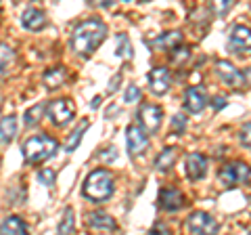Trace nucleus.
I'll use <instances>...</instances> for the list:
<instances>
[{
    "mask_svg": "<svg viewBox=\"0 0 251 235\" xmlns=\"http://www.w3.org/2000/svg\"><path fill=\"white\" fill-rule=\"evenodd\" d=\"M230 6H232L230 0H218V2H216V11H218L220 15H224L226 11L230 9Z\"/></svg>",
    "mask_w": 251,
    "mask_h": 235,
    "instance_id": "obj_33",
    "label": "nucleus"
},
{
    "mask_svg": "<svg viewBox=\"0 0 251 235\" xmlns=\"http://www.w3.org/2000/svg\"><path fill=\"white\" fill-rule=\"evenodd\" d=\"M65 80H67V69L65 67H52L42 76V82H44V86L49 90L59 88V86H63Z\"/></svg>",
    "mask_w": 251,
    "mask_h": 235,
    "instance_id": "obj_18",
    "label": "nucleus"
},
{
    "mask_svg": "<svg viewBox=\"0 0 251 235\" xmlns=\"http://www.w3.org/2000/svg\"><path fill=\"white\" fill-rule=\"evenodd\" d=\"M207 105V92L203 86H188L184 92V107L191 114H201Z\"/></svg>",
    "mask_w": 251,
    "mask_h": 235,
    "instance_id": "obj_10",
    "label": "nucleus"
},
{
    "mask_svg": "<svg viewBox=\"0 0 251 235\" xmlns=\"http://www.w3.org/2000/svg\"><path fill=\"white\" fill-rule=\"evenodd\" d=\"M224 105H226V99H224V97H216V99H214V107H216V109H222Z\"/></svg>",
    "mask_w": 251,
    "mask_h": 235,
    "instance_id": "obj_34",
    "label": "nucleus"
},
{
    "mask_svg": "<svg viewBox=\"0 0 251 235\" xmlns=\"http://www.w3.org/2000/svg\"><path fill=\"white\" fill-rule=\"evenodd\" d=\"M147 235H170V229H168L166 223H155Z\"/></svg>",
    "mask_w": 251,
    "mask_h": 235,
    "instance_id": "obj_32",
    "label": "nucleus"
},
{
    "mask_svg": "<svg viewBox=\"0 0 251 235\" xmlns=\"http://www.w3.org/2000/svg\"><path fill=\"white\" fill-rule=\"evenodd\" d=\"M249 166L247 164H243V162H230V164H226V166L220 170V181L226 183L228 187H234V185H241V183H245L247 178H249Z\"/></svg>",
    "mask_w": 251,
    "mask_h": 235,
    "instance_id": "obj_5",
    "label": "nucleus"
},
{
    "mask_svg": "<svg viewBox=\"0 0 251 235\" xmlns=\"http://www.w3.org/2000/svg\"><path fill=\"white\" fill-rule=\"evenodd\" d=\"M107 36V26L100 19H86L74 29L72 34V49L80 57H90L100 46Z\"/></svg>",
    "mask_w": 251,
    "mask_h": 235,
    "instance_id": "obj_1",
    "label": "nucleus"
},
{
    "mask_svg": "<svg viewBox=\"0 0 251 235\" xmlns=\"http://www.w3.org/2000/svg\"><path fill=\"white\" fill-rule=\"evenodd\" d=\"M38 178L44 183V185H52L54 183V170H50V168H44V170H40L38 172Z\"/></svg>",
    "mask_w": 251,
    "mask_h": 235,
    "instance_id": "obj_31",
    "label": "nucleus"
},
{
    "mask_svg": "<svg viewBox=\"0 0 251 235\" xmlns=\"http://www.w3.org/2000/svg\"><path fill=\"white\" fill-rule=\"evenodd\" d=\"M46 112H49V118L52 120V124L63 126V124H67L74 118L75 107L69 99H57V101H50V105L46 107Z\"/></svg>",
    "mask_w": 251,
    "mask_h": 235,
    "instance_id": "obj_6",
    "label": "nucleus"
},
{
    "mask_svg": "<svg viewBox=\"0 0 251 235\" xmlns=\"http://www.w3.org/2000/svg\"><path fill=\"white\" fill-rule=\"evenodd\" d=\"M21 26L29 32H40L46 26V15L40 9H25L21 15Z\"/></svg>",
    "mask_w": 251,
    "mask_h": 235,
    "instance_id": "obj_15",
    "label": "nucleus"
},
{
    "mask_svg": "<svg viewBox=\"0 0 251 235\" xmlns=\"http://www.w3.org/2000/svg\"><path fill=\"white\" fill-rule=\"evenodd\" d=\"M182 204H184V195L176 187H163L159 191V206L163 210H168V212H174V210L182 208Z\"/></svg>",
    "mask_w": 251,
    "mask_h": 235,
    "instance_id": "obj_12",
    "label": "nucleus"
},
{
    "mask_svg": "<svg viewBox=\"0 0 251 235\" xmlns=\"http://www.w3.org/2000/svg\"><path fill=\"white\" fill-rule=\"evenodd\" d=\"M99 103H100V97H94V101L90 103V107H92V109H97V107H99Z\"/></svg>",
    "mask_w": 251,
    "mask_h": 235,
    "instance_id": "obj_37",
    "label": "nucleus"
},
{
    "mask_svg": "<svg viewBox=\"0 0 251 235\" xmlns=\"http://www.w3.org/2000/svg\"><path fill=\"white\" fill-rule=\"evenodd\" d=\"M57 141L49 135H34L29 137L25 143L21 145V151H23V158L29 164H38V162H44L54 155L57 151Z\"/></svg>",
    "mask_w": 251,
    "mask_h": 235,
    "instance_id": "obj_3",
    "label": "nucleus"
},
{
    "mask_svg": "<svg viewBox=\"0 0 251 235\" xmlns=\"http://www.w3.org/2000/svg\"><path fill=\"white\" fill-rule=\"evenodd\" d=\"M249 235H251V233H249Z\"/></svg>",
    "mask_w": 251,
    "mask_h": 235,
    "instance_id": "obj_38",
    "label": "nucleus"
},
{
    "mask_svg": "<svg viewBox=\"0 0 251 235\" xmlns=\"http://www.w3.org/2000/svg\"><path fill=\"white\" fill-rule=\"evenodd\" d=\"M239 139H241L243 147H249V149H251V122L243 124V128L239 132Z\"/></svg>",
    "mask_w": 251,
    "mask_h": 235,
    "instance_id": "obj_29",
    "label": "nucleus"
},
{
    "mask_svg": "<svg viewBox=\"0 0 251 235\" xmlns=\"http://www.w3.org/2000/svg\"><path fill=\"white\" fill-rule=\"evenodd\" d=\"M205 170H207L205 155H201V153H188L186 155V176L191 178V181L203 178L205 176Z\"/></svg>",
    "mask_w": 251,
    "mask_h": 235,
    "instance_id": "obj_14",
    "label": "nucleus"
},
{
    "mask_svg": "<svg viewBox=\"0 0 251 235\" xmlns=\"http://www.w3.org/2000/svg\"><path fill=\"white\" fill-rule=\"evenodd\" d=\"M120 78H122V76H115V78H113V82L109 84V92H115V90H117V84H120Z\"/></svg>",
    "mask_w": 251,
    "mask_h": 235,
    "instance_id": "obj_35",
    "label": "nucleus"
},
{
    "mask_svg": "<svg viewBox=\"0 0 251 235\" xmlns=\"http://www.w3.org/2000/svg\"><path fill=\"white\" fill-rule=\"evenodd\" d=\"M113 189H115L113 175L109 170H105V168L92 170L90 175L86 176L84 187H82L84 195L88 200H92V202H105V200H109L113 195Z\"/></svg>",
    "mask_w": 251,
    "mask_h": 235,
    "instance_id": "obj_2",
    "label": "nucleus"
},
{
    "mask_svg": "<svg viewBox=\"0 0 251 235\" xmlns=\"http://www.w3.org/2000/svg\"><path fill=\"white\" fill-rule=\"evenodd\" d=\"M186 229L193 235H216L218 233V221L211 214L203 212V210H197V212L188 214Z\"/></svg>",
    "mask_w": 251,
    "mask_h": 235,
    "instance_id": "obj_4",
    "label": "nucleus"
},
{
    "mask_svg": "<svg viewBox=\"0 0 251 235\" xmlns=\"http://www.w3.org/2000/svg\"><path fill=\"white\" fill-rule=\"evenodd\" d=\"M188 57H191V49H188V46H178V49L172 51V61H174L176 65L184 63Z\"/></svg>",
    "mask_w": 251,
    "mask_h": 235,
    "instance_id": "obj_27",
    "label": "nucleus"
},
{
    "mask_svg": "<svg viewBox=\"0 0 251 235\" xmlns=\"http://www.w3.org/2000/svg\"><path fill=\"white\" fill-rule=\"evenodd\" d=\"M15 63V51L9 44L0 42V74H6Z\"/></svg>",
    "mask_w": 251,
    "mask_h": 235,
    "instance_id": "obj_23",
    "label": "nucleus"
},
{
    "mask_svg": "<svg viewBox=\"0 0 251 235\" xmlns=\"http://www.w3.org/2000/svg\"><path fill=\"white\" fill-rule=\"evenodd\" d=\"M74 229V210L67 208L65 212H63V218L59 223V235H69Z\"/></svg>",
    "mask_w": 251,
    "mask_h": 235,
    "instance_id": "obj_26",
    "label": "nucleus"
},
{
    "mask_svg": "<svg viewBox=\"0 0 251 235\" xmlns=\"http://www.w3.org/2000/svg\"><path fill=\"white\" fill-rule=\"evenodd\" d=\"M172 128H174L178 135H180V132H184V128H186V118L182 114H176L174 118H172Z\"/></svg>",
    "mask_w": 251,
    "mask_h": 235,
    "instance_id": "obj_30",
    "label": "nucleus"
},
{
    "mask_svg": "<svg viewBox=\"0 0 251 235\" xmlns=\"http://www.w3.org/2000/svg\"><path fill=\"white\" fill-rule=\"evenodd\" d=\"M243 82H247L251 86V67H247L245 72H243Z\"/></svg>",
    "mask_w": 251,
    "mask_h": 235,
    "instance_id": "obj_36",
    "label": "nucleus"
},
{
    "mask_svg": "<svg viewBox=\"0 0 251 235\" xmlns=\"http://www.w3.org/2000/svg\"><path fill=\"white\" fill-rule=\"evenodd\" d=\"M216 72L220 76V80H222L224 84L232 86V88H241L243 86V74L232 63H228V61H218Z\"/></svg>",
    "mask_w": 251,
    "mask_h": 235,
    "instance_id": "obj_11",
    "label": "nucleus"
},
{
    "mask_svg": "<svg viewBox=\"0 0 251 235\" xmlns=\"http://www.w3.org/2000/svg\"><path fill=\"white\" fill-rule=\"evenodd\" d=\"M228 49L237 55L251 51V29L247 26H234L232 28L230 38H228Z\"/></svg>",
    "mask_w": 251,
    "mask_h": 235,
    "instance_id": "obj_8",
    "label": "nucleus"
},
{
    "mask_svg": "<svg viewBox=\"0 0 251 235\" xmlns=\"http://www.w3.org/2000/svg\"><path fill=\"white\" fill-rule=\"evenodd\" d=\"M15 135H17V118L15 116L2 118V120H0V141L9 143V141H13Z\"/></svg>",
    "mask_w": 251,
    "mask_h": 235,
    "instance_id": "obj_21",
    "label": "nucleus"
},
{
    "mask_svg": "<svg viewBox=\"0 0 251 235\" xmlns=\"http://www.w3.org/2000/svg\"><path fill=\"white\" fill-rule=\"evenodd\" d=\"M138 99H140V88L136 84H130L124 92V103H136Z\"/></svg>",
    "mask_w": 251,
    "mask_h": 235,
    "instance_id": "obj_28",
    "label": "nucleus"
},
{
    "mask_svg": "<svg viewBox=\"0 0 251 235\" xmlns=\"http://www.w3.org/2000/svg\"><path fill=\"white\" fill-rule=\"evenodd\" d=\"M126 141H128V151L132 158H138L149 147V137L145 135V130L140 126H128V130H126Z\"/></svg>",
    "mask_w": 251,
    "mask_h": 235,
    "instance_id": "obj_9",
    "label": "nucleus"
},
{
    "mask_svg": "<svg viewBox=\"0 0 251 235\" xmlns=\"http://www.w3.org/2000/svg\"><path fill=\"white\" fill-rule=\"evenodd\" d=\"M182 42V34L180 32H166L161 36H157L153 40V46H157V49H163V51H174L178 49V44Z\"/></svg>",
    "mask_w": 251,
    "mask_h": 235,
    "instance_id": "obj_20",
    "label": "nucleus"
},
{
    "mask_svg": "<svg viewBox=\"0 0 251 235\" xmlns=\"http://www.w3.org/2000/svg\"><path fill=\"white\" fill-rule=\"evenodd\" d=\"M0 235H27V227L19 216H6L0 223Z\"/></svg>",
    "mask_w": 251,
    "mask_h": 235,
    "instance_id": "obj_16",
    "label": "nucleus"
},
{
    "mask_svg": "<svg viewBox=\"0 0 251 235\" xmlns=\"http://www.w3.org/2000/svg\"><path fill=\"white\" fill-rule=\"evenodd\" d=\"M88 130V120H82L80 124H77V128L72 132V137H69V141H67V145H65V151L67 153H72L77 145H80V141H82V135Z\"/></svg>",
    "mask_w": 251,
    "mask_h": 235,
    "instance_id": "obj_24",
    "label": "nucleus"
},
{
    "mask_svg": "<svg viewBox=\"0 0 251 235\" xmlns=\"http://www.w3.org/2000/svg\"><path fill=\"white\" fill-rule=\"evenodd\" d=\"M88 225L92 229H99V231H113L115 229V221L107 212H100V210L88 214Z\"/></svg>",
    "mask_w": 251,
    "mask_h": 235,
    "instance_id": "obj_17",
    "label": "nucleus"
},
{
    "mask_svg": "<svg viewBox=\"0 0 251 235\" xmlns=\"http://www.w3.org/2000/svg\"><path fill=\"white\" fill-rule=\"evenodd\" d=\"M176 160H178V149H176V147H166V149L157 155L155 170L157 172H168L176 164Z\"/></svg>",
    "mask_w": 251,
    "mask_h": 235,
    "instance_id": "obj_19",
    "label": "nucleus"
},
{
    "mask_svg": "<svg viewBox=\"0 0 251 235\" xmlns=\"http://www.w3.org/2000/svg\"><path fill=\"white\" fill-rule=\"evenodd\" d=\"M115 53L120 55V57H126V59L132 57V44H130V38L126 34H117V49H115Z\"/></svg>",
    "mask_w": 251,
    "mask_h": 235,
    "instance_id": "obj_25",
    "label": "nucleus"
},
{
    "mask_svg": "<svg viewBox=\"0 0 251 235\" xmlns=\"http://www.w3.org/2000/svg\"><path fill=\"white\" fill-rule=\"evenodd\" d=\"M170 72L166 67H155L151 69V74H149V86H151V90L155 95H166L170 90Z\"/></svg>",
    "mask_w": 251,
    "mask_h": 235,
    "instance_id": "obj_13",
    "label": "nucleus"
},
{
    "mask_svg": "<svg viewBox=\"0 0 251 235\" xmlns=\"http://www.w3.org/2000/svg\"><path fill=\"white\" fill-rule=\"evenodd\" d=\"M44 114H46V103L31 105L29 109H25V114H23V124H25V126H36L44 118Z\"/></svg>",
    "mask_w": 251,
    "mask_h": 235,
    "instance_id": "obj_22",
    "label": "nucleus"
},
{
    "mask_svg": "<svg viewBox=\"0 0 251 235\" xmlns=\"http://www.w3.org/2000/svg\"><path fill=\"white\" fill-rule=\"evenodd\" d=\"M138 120H140V124H143L140 128H145L149 132H155V130H159V126H161L163 109L159 105L145 103V105H140V109H138Z\"/></svg>",
    "mask_w": 251,
    "mask_h": 235,
    "instance_id": "obj_7",
    "label": "nucleus"
}]
</instances>
